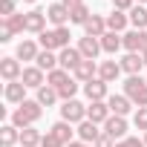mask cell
Returning <instances> with one entry per match:
<instances>
[{
  "label": "cell",
  "instance_id": "cell-1",
  "mask_svg": "<svg viewBox=\"0 0 147 147\" xmlns=\"http://www.w3.org/2000/svg\"><path fill=\"white\" fill-rule=\"evenodd\" d=\"M40 115H43V107L38 104V101H23V104H18L15 107V113H12V124L18 127V130H26V127H35L38 121H40Z\"/></svg>",
  "mask_w": 147,
  "mask_h": 147
},
{
  "label": "cell",
  "instance_id": "cell-2",
  "mask_svg": "<svg viewBox=\"0 0 147 147\" xmlns=\"http://www.w3.org/2000/svg\"><path fill=\"white\" fill-rule=\"evenodd\" d=\"M69 38H72L69 26H61V29H46V32H40V35H38L40 49H49V52H61V49H66V46H69Z\"/></svg>",
  "mask_w": 147,
  "mask_h": 147
},
{
  "label": "cell",
  "instance_id": "cell-3",
  "mask_svg": "<svg viewBox=\"0 0 147 147\" xmlns=\"http://www.w3.org/2000/svg\"><path fill=\"white\" fill-rule=\"evenodd\" d=\"M124 95L136 104V107H147V81L141 75H130L124 81Z\"/></svg>",
  "mask_w": 147,
  "mask_h": 147
},
{
  "label": "cell",
  "instance_id": "cell-4",
  "mask_svg": "<svg viewBox=\"0 0 147 147\" xmlns=\"http://www.w3.org/2000/svg\"><path fill=\"white\" fill-rule=\"evenodd\" d=\"M61 121H69V124H81L87 121V104H81L78 98H72V101H61Z\"/></svg>",
  "mask_w": 147,
  "mask_h": 147
},
{
  "label": "cell",
  "instance_id": "cell-5",
  "mask_svg": "<svg viewBox=\"0 0 147 147\" xmlns=\"http://www.w3.org/2000/svg\"><path fill=\"white\" fill-rule=\"evenodd\" d=\"M101 127H104V133H107L113 141H124V138H127V130H130L127 118H121V115H110Z\"/></svg>",
  "mask_w": 147,
  "mask_h": 147
},
{
  "label": "cell",
  "instance_id": "cell-6",
  "mask_svg": "<svg viewBox=\"0 0 147 147\" xmlns=\"http://www.w3.org/2000/svg\"><path fill=\"white\" fill-rule=\"evenodd\" d=\"M127 52H147V29H130L121 35Z\"/></svg>",
  "mask_w": 147,
  "mask_h": 147
},
{
  "label": "cell",
  "instance_id": "cell-7",
  "mask_svg": "<svg viewBox=\"0 0 147 147\" xmlns=\"http://www.w3.org/2000/svg\"><path fill=\"white\" fill-rule=\"evenodd\" d=\"M58 61H61V69L75 72V69H78V63L84 61V55L78 52V46H66V49H61V52H58Z\"/></svg>",
  "mask_w": 147,
  "mask_h": 147
},
{
  "label": "cell",
  "instance_id": "cell-8",
  "mask_svg": "<svg viewBox=\"0 0 147 147\" xmlns=\"http://www.w3.org/2000/svg\"><path fill=\"white\" fill-rule=\"evenodd\" d=\"M118 63H121V72H127V78H130V75H141V69H144V55H141V52H127Z\"/></svg>",
  "mask_w": 147,
  "mask_h": 147
},
{
  "label": "cell",
  "instance_id": "cell-9",
  "mask_svg": "<svg viewBox=\"0 0 147 147\" xmlns=\"http://www.w3.org/2000/svg\"><path fill=\"white\" fill-rule=\"evenodd\" d=\"M0 75H3L6 84H9V81H20V75H23L20 61H18V58H0Z\"/></svg>",
  "mask_w": 147,
  "mask_h": 147
},
{
  "label": "cell",
  "instance_id": "cell-10",
  "mask_svg": "<svg viewBox=\"0 0 147 147\" xmlns=\"http://www.w3.org/2000/svg\"><path fill=\"white\" fill-rule=\"evenodd\" d=\"M72 78H75L78 84H90V81H95V78H98V63L84 58V61L78 63V69L72 72Z\"/></svg>",
  "mask_w": 147,
  "mask_h": 147
},
{
  "label": "cell",
  "instance_id": "cell-11",
  "mask_svg": "<svg viewBox=\"0 0 147 147\" xmlns=\"http://www.w3.org/2000/svg\"><path fill=\"white\" fill-rule=\"evenodd\" d=\"M46 18H49V23H52L55 29H61V26L69 23V9L61 3V0H58V3H49V6H46Z\"/></svg>",
  "mask_w": 147,
  "mask_h": 147
},
{
  "label": "cell",
  "instance_id": "cell-12",
  "mask_svg": "<svg viewBox=\"0 0 147 147\" xmlns=\"http://www.w3.org/2000/svg\"><path fill=\"white\" fill-rule=\"evenodd\" d=\"M81 90H84L87 101H107V98H110L107 81H101V78H95V81H90V84H81Z\"/></svg>",
  "mask_w": 147,
  "mask_h": 147
},
{
  "label": "cell",
  "instance_id": "cell-13",
  "mask_svg": "<svg viewBox=\"0 0 147 147\" xmlns=\"http://www.w3.org/2000/svg\"><path fill=\"white\" fill-rule=\"evenodd\" d=\"M46 23H49V18H46L43 9H32V12H26V32L40 35V32H46Z\"/></svg>",
  "mask_w": 147,
  "mask_h": 147
},
{
  "label": "cell",
  "instance_id": "cell-14",
  "mask_svg": "<svg viewBox=\"0 0 147 147\" xmlns=\"http://www.w3.org/2000/svg\"><path fill=\"white\" fill-rule=\"evenodd\" d=\"M78 52L87 58V61H95L104 49H101V38H90V35H84L81 40H78Z\"/></svg>",
  "mask_w": 147,
  "mask_h": 147
},
{
  "label": "cell",
  "instance_id": "cell-15",
  "mask_svg": "<svg viewBox=\"0 0 147 147\" xmlns=\"http://www.w3.org/2000/svg\"><path fill=\"white\" fill-rule=\"evenodd\" d=\"M26 84L23 81H9L6 87H3V98L9 101V104H23L26 101Z\"/></svg>",
  "mask_w": 147,
  "mask_h": 147
},
{
  "label": "cell",
  "instance_id": "cell-16",
  "mask_svg": "<svg viewBox=\"0 0 147 147\" xmlns=\"http://www.w3.org/2000/svg\"><path fill=\"white\" fill-rule=\"evenodd\" d=\"M20 81H23L29 90H40V87L46 84V72H43V69H38V66H23Z\"/></svg>",
  "mask_w": 147,
  "mask_h": 147
},
{
  "label": "cell",
  "instance_id": "cell-17",
  "mask_svg": "<svg viewBox=\"0 0 147 147\" xmlns=\"http://www.w3.org/2000/svg\"><path fill=\"white\" fill-rule=\"evenodd\" d=\"M107 104H110V113H113V115H121V118H127V115H130V110L136 107L124 92H121V95H110V98H107Z\"/></svg>",
  "mask_w": 147,
  "mask_h": 147
},
{
  "label": "cell",
  "instance_id": "cell-18",
  "mask_svg": "<svg viewBox=\"0 0 147 147\" xmlns=\"http://www.w3.org/2000/svg\"><path fill=\"white\" fill-rule=\"evenodd\" d=\"M110 115H113V113H110V104H107V101H90V104H87V118H90V121L104 124Z\"/></svg>",
  "mask_w": 147,
  "mask_h": 147
},
{
  "label": "cell",
  "instance_id": "cell-19",
  "mask_svg": "<svg viewBox=\"0 0 147 147\" xmlns=\"http://www.w3.org/2000/svg\"><path fill=\"white\" fill-rule=\"evenodd\" d=\"M98 78L107 81V84H115L121 78V63L118 61H101L98 63Z\"/></svg>",
  "mask_w": 147,
  "mask_h": 147
},
{
  "label": "cell",
  "instance_id": "cell-20",
  "mask_svg": "<svg viewBox=\"0 0 147 147\" xmlns=\"http://www.w3.org/2000/svg\"><path fill=\"white\" fill-rule=\"evenodd\" d=\"M110 29H107V15H92L87 23H84V35H90V38H101V35H107Z\"/></svg>",
  "mask_w": 147,
  "mask_h": 147
},
{
  "label": "cell",
  "instance_id": "cell-21",
  "mask_svg": "<svg viewBox=\"0 0 147 147\" xmlns=\"http://www.w3.org/2000/svg\"><path fill=\"white\" fill-rule=\"evenodd\" d=\"M38 55H40V49H38V43L32 38H23L18 43V49H15V58L18 61H38Z\"/></svg>",
  "mask_w": 147,
  "mask_h": 147
},
{
  "label": "cell",
  "instance_id": "cell-22",
  "mask_svg": "<svg viewBox=\"0 0 147 147\" xmlns=\"http://www.w3.org/2000/svg\"><path fill=\"white\" fill-rule=\"evenodd\" d=\"M75 130H78V138H81V141H87V144H95V141L101 138V133H104V130H98V124H95V121H90V118H87V121H81Z\"/></svg>",
  "mask_w": 147,
  "mask_h": 147
},
{
  "label": "cell",
  "instance_id": "cell-23",
  "mask_svg": "<svg viewBox=\"0 0 147 147\" xmlns=\"http://www.w3.org/2000/svg\"><path fill=\"white\" fill-rule=\"evenodd\" d=\"M49 133H55V136H58V138H61L63 144H69V141H75V136H78L75 124H69V121H55Z\"/></svg>",
  "mask_w": 147,
  "mask_h": 147
},
{
  "label": "cell",
  "instance_id": "cell-24",
  "mask_svg": "<svg viewBox=\"0 0 147 147\" xmlns=\"http://www.w3.org/2000/svg\"><path fill=\"white\" fill-rule=\"evenodd\" d=\"M127 23H130V15H127V12L113 9V12L107 15V29H110V32H118V35H121V32L127 29Z\"/></svg>",
  "mask_w": 147,
  "mask_h": 147
},
{
  "label": "cell",
  "instance_id": "cell-25",
  "mask_svg": "<svg viewBox=\"0 0 147 147\" xmlns=\"http://www.w3.org/2000/svg\"><path fill=\"white\" fill-rule=\"evenodd\" d=\"M38 95H35V101L40 104V107H55L58 101H61V95H58V90L55 87H49V84H43L40 90H35Z\"/></svg>",
  "mask_w": 147,
  "mask_h": 147
},
{
  "label": "cell",
  "instance_id": "cell-26",
  "mask_svg": "<svg viewBox=\"0 0 147 147\" xmlns=\"http://www.w3.org/2000/svg\"><path fill=\"white\" fill-rule=\"evenodd\" d=\"M35 66H38V69H43L46 75H49L52 69H58V66H61V61H58V55H55V52H49V49H40V55H38Z\"/></svg>",
  "mask_w": 147,
  "mask_h": 147
},
{
  "label": "cell",
  "instance_id": "cell-27",
  "mask_svg": "<svg viewBox=\"0 0 147 147\" xmlns=\"http://www.w3.org/2000/svg\"><path fill=\"white\" fill-rule=\"evenodd\" d=\"M101 49H104L107 55H115L118 49H124L121 35H118V32H107V35H101Z\"/></svg>",
  "mask_w": 147,
  "mask_h": 147
},
{
  "label": "cell",
  "instance_id": "cell-28",
  "mask_svg": "<svg viewBox=\"0 0 147 147\" xmlns=\"http://www.w3.org/2000/svg\"><path fill=\"white\" fill-rule=\"evenodd\" d=\"M40 141H43V133L40 130H35V127L20 130V147H40Z\"/></svg>",
  "mask_w": 147,
  "mask_h": 147
},
{
  "label": "cell",
  "instance_id": "cell-29",
  "mask_svg": "<svg viewBox=\"0 0 147 147\" xmlns=\"http://www.w3.org/2000/svg\"><path fill=\"white\" fill-rule=\"evenodd\" d=\"M0 141H3V147H15L20 141V130L15 124H3L0 127Z\"/></svg>",
  "mask_w": 147,
  "mask_h": 147
},
{
  "label": "cell",
  "instance_id": "cell-30",
  "mask_svg": "<svg viewBox=\"0 0 147 147\" xmlns=\"http://www.w3.org/2000/svg\"><path fill=\"white\" fill-rule=\"evenodd\" d=\"M127 15H130L133 29H147V6H138V3H136V6H133Z\"/></svg>",
  "mask_w": 147,
  "mask_h": 147
},
{
  "label": "cell",
  "instance_id": "cell-31",
  "mask_svg": "<svg viewBox=\"0 0 147 147\" xmlns=\"http://www.w3.org/2000/svg\"><path fill=\"white\" fill-rule=\"evenodd\" d=\"M66 81H72V72H66V69H61V66H58V69H52L49 75H46V84H49V87H55V90H61Z\"/></svg>",
  "mask_w": 147,
  "mask_h": 147
},
{
  "label": "cell",
  "instance_id": "cell-32",
  "mask_svg": "<svg viewBox=\"0 0 147 147\" xmlns=\"http://www.w3.org/2000/svg\"><path fill=\"white\" fill-rule=\"evenodd\" d=\"M90 18H92V12H90L87 3H81V6H75V9H69V23H75V26H84Z\"/></svg>",
  "mask_w": 147,
  "mask_h": 147
},
{
  "label": "cell",
  "instance_id": "cell-33",
  "mask_svg": "<svg viewBox=\"0 0 147 147\" xmlns=\"http://www.w3.org/2000/svg\"><path fill=\"white\" fill-rule=\"evenodd\" d=\"M78 90H81V84H78L75 78H72V81H66V84L58 90V95H61V101H72V98L78 95Z\"/></svg>",
  "mask_w": 147,
  "mask_h": 147
},
{
  "label": "cell",
  "instance_id": "cell-34",
  "mask_svg": "<svg viewBox=\"0 0 147 147\" xmlns=\"http://www.w3.org/2000/svg\"><path fill=\"white\" fill-rule=\"evenodd\" d=\"M133 124H136V130H144L147 133V107H138L133 113Z\"/></svg>",
  "mask_w": 147,
  "mask_h": 147
},
{
  "label": "cell",
  "instance_id": "cell-35",
  "mask_svg": "<svg viewBox=\"0 0 147 147\" xmlns=\"http://www.w3.org/2000/svg\"><path fill=\"white\" fill-rule=\"evenodd\" d=\"M15 0H0V18H12V15H18L15 12Z\"/></svg>",
  "mask_w": 147,
  "mask_h": 147
},
{
  "label": "cell",
  "instance_id": "cell-36",
  "mask_svg": "<svg viewBox=\"0 0 147 147\" xmlns=\"http://www.w3.org/2000/svg\"><path fill=\"white\" fill-rule=\"evenodd\" d=\"M40 147H66L55 133H43V141H40Z\"/></svg>",
  "mask_w": 147,
  "mask_h": 147
},
{
  "label": "cell",
  "instance_id": "cell-37",
  "mask_svg": "<svg viewBox=\"0 0 147 147\" xmlns=\"http://www.w3.org/2000/svg\"><path fill=\"white\" fill-rule=\"evenodd\" d=\"M12 38H15V32H12V26H9V23H6L3 18H0V43H9Z\"/></svg>",
  "mask_w": 147,
  "mask_h": 147
},
{
  "label": "cell",
  "instance_id": "cell-38",
  "mask_svg": "<svg viewBox=\"0 0 147 147\" xmlns=\"http://www.w3.org/2000/svg\"><path fill=\"white\" fill-rule=\"evenodd\" d=\"M115 147H147L141 138H136V136H127L124 141H115Z\"/></svg>",
  "mask_w": 147,
  "mask_h": 147
},
{
  "label": "cell",
  "instance_id": "cell-39",
  "mask_svg": "<svg viewBox=\"0 0 147 147\" xmlns=\"http://www.w3.org/2000/svg\"><path fill=\"white\" fill-rule=\"evenodd\" d=\"M136 6V0H113V9H118V12H130Z\"/></svg>",
  "mask_w": 147,
  "mask_h": 147
},
{
  "label": "cell",
  "instance_id": "cell-40",
  "mask_svg": "<svg viewBox=\"0 0 147 147\" xmlns=\"http://www.w3.org/2000/svg\"><path fill=\"white\" fill-rule=\"evenodd\" d=\"M92 147H115V141H113V138H110L107 133H101V138H98V141H95Z\"/></svg>",
  "mask_w": 147,
  "mask_h": 147
},
{
  "label": "cell",
  "instance_id": "cell-41",
  "mask_svg": "<svg viewBox=\"0 0 147 147\" xmlns=\"http://www.w3.org/2000/svg\"><path fill=\"white\" fill-rule=\"evenodd\" d=\"M61 3H63L66 9H75V6H81V3H84V0H61Z\"/></svg>",
  "mask_w": 147,
  "mask_h": 147
},
{
  "label": "cell",
  "instance_id": "cell-42",
  "mask_svg": "<svg viewBox=\"0 0 147 147\" xmlns=\"http://www.w3.org/2000/svg\"><path fill=\"white\" fill-rule=\"evenodd\" d=\"M66 147H92V144H87V141H81V138H75V141H69Z\"/></svg>",
  "mask_w": 147,
  "mask_h": 147
},
{
  "label": "cell",
  "instance_id": "cell-43",
  "mask_svg": "<svg viewBox=\"0 0 147 147\" xmlns=\"http://www.w3.org/2000/svg\"><path fill=\"white\" fill-rule=\"evenodd\" d=\"M136 3H138V6H147V0H136Z\"/></svg>",
  "mask_w": 147,
  "mask_h": 147
},
{
  "label": "cell",
  "instance_id": "cell-44",
  "mask_svg": "<svg viewBox=\"0 0 147 147\" xmlns=\"http://www.w3.org/2000/svg\"><path fill=\"white\" fill-rule=\"evenodd\" d=\"M23 3H29V6H32V3H38V0H23Z\"/></svg>",
  "mask_w": 147,
  "mask_h": 147
},
{
  "label": "cell",
  "instance_id": "cell-45",
  "mask_svg": "<svg viewBox=\"0 0 147 147\" xmlns=\"http://www.w3.org/2000/svg\"><path fill=\"white\" fill-rule=\"evenodd\" d=\"M141 55H144V66H147V52H141Z\"/></svg>",
  "mask_w": 147,
  "mask_h": 147
},
{
  "label": "cell",
  "instance_id": "cell-46",
  "mask_svg": "<svg viewBox=\"0 0 147 147\" xmlns=\"http://www.w3.org/2000/svg\"><path fill=\"white\" fill-rule=\"evenodd\" d=\"M144 144H147V133H144Z\"/></svg>",
  "mask_w": 147,
  "mask_h": 147
}]
</instances>
